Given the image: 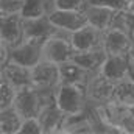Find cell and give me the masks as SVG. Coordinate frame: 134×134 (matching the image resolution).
Masks as SVG:
<instances>
[{"mask_svg":"<svg viewBox=\"0 0 134 134\" xmlns=\"http://www.w3.org/2000/svg\"><path fill=\"white\" fill-rule=\"evenodd\" d=\"M131 59L130 55H108L100 72L112 83H119L122 80L130 78Z\"/></svg>","mask_w":134,"mask_h":134,"instance_id":"cell-11","label":"cell"},{"mask_svg":"<svg viewBox=\"0 0 134 134\" xmlns=\"http://www.w3.org/2000/svg\"><path fill=\"white\" fill-rule=\"evenodd\" d=\"M48 20L63 33H73L84 25H87V16L84 11H72V9H58L53 8L48 14Z\"/></svg>","mask_w":134,"mask_h":134,"instance_id":"cell-7","label":"cell"},{"mask_svg":"<svg viewBox=\"0 0 134 134\" xmlns=\"http://www.w3.org/2000/svg\"><path fill=\"white\" fill-rule=\"evenodd\" d=\"M13 108L19 112V115L22 119L37 117V114H39V111L42 108V95H41V91L36 89L33 84L24 86V87L17 89V94H16Z\"/></svg>","mask_w":134,"mask_h":134,"instance_id":"cell-5","label":"cell"},{"mask_svg":"<svg viewBox=\"0 0 134 134\" xmlns=\"http://www.w3.org/2000/svg\"><path fill=\"white\" fill-rule=\"evenodd\" d=\"M16 94H17V87H14L9 81L2 78L0 80V109L13 108Z\"/></svg>","mask_w":134,"mask_h":134,"instance_id":"cell-22","label":"cell"},{"mask_svg":"<svg viewBox=\"0 0 134 134\" xmlns=\"http://www.w3.org/2000/svg\"><path fill=\"white\" fill-rule=\"evenodd\" d=\"M37 119L44 128V134L63 133V126L66 122V114L59 109L55 98L42 103V108L37 114Z\"/></svg>","mask_w":134,"mask_h":134,"instance_id":"cell-9","label":"cell"},{"mask_svg":"<svg viewBox=\"0 0 134 134\" xmlns=\"http://www.w3.org/2000/svg\"><path fill=\"white\" fill-rule=\"evenodd\" d=\"M59 64L42 59L39 64L31 67V84L39 91H56L61 84Z\"/></svg>","mask_w":134,"mask_h":134,"instance_id":"cell-4","label":"cell"},{"mask_svg":"<svg viewBox=\"0 0 134 134\" xmlns=\"http://www.w3.org/2000/svg\"><path fill=\"white\" fill-rule=\"evenodd\" d=\"M25 39V20L20 13H3L0 17V42L16 47Z\"/></svg>","mask_w":134,"mask_h":134,"instance_id":"cell-3","label":"cell"},{"mask_svg":"<svg viewBox=\"0 0 134 134\" xmlns=\"http://www.w3.org/2000/svg\"><path fill=\"white\" fill-rule=\"evenodd\" d=\"M59 72H61V81L63 83H72V84H84L87 86L89 78L92 76L91 72L76 64L73 59L59 64Z\"/></svg>","mask_w":134,"mask_h":134,"instance_id":"cell-17","label":"cell"},{"mask_svg":"<svg viewBox=\"0 0 134 134\" xmlns=\"http://www.w3.org/2000/svg\"><path fill=\"white\" fill-rule=\"evenodd\" d=\"M126 0H87V5H98V6H106L114 11L123 13L126 9Z\"/></svg>","mask_w":134,"mask_h":134,"instance_id":"cell-25","label":"cell"},{"mask_svg":"<svg viewBox=\"0 0 134 134\" xmlns=\"http://www.w3.org/2000/svg\"><path fill=\"white\" fill-rule=\"evenodd\" d=\"M63 133H95V125L86 112L69 117L66 115Z\"/></svg>","mask_w":134,"mask_h":134,"instance_id":"cell-19","label":"cell"},{"mask_svg":"<svg viewBox=\"0 0 134 134\" xmlns=\"http://www.w3.org/2000/svg\"><path fill=\"white\" fill-rule=\"evenodd\" d=\"M84 13L87 16V24L95 27L97 30H100L101 33L111 30L120 20V13L111 9V8H106V6L87 5Z\"/></svg>","mask_w":134,"mask_h":134,"instance_id":"cell-10","label":"cell"},{"mask_svg":"<svg viewBox=\"0 0 134 134\" xmlns=\"http://www.w3.org/2000/svg\"><path fill=\"white\" fill-rule=\"evenodd\" d=\"M42 45H44V42H41V41L24 39V42H20L19 45L11 48V61L31 69L44 59Z\"/></svg>","mask_w":134,"mask_h":134,"instance_id":"cell-8","label":"cell"},{"mask_svg":"<svg viewBox=\"0 0 134 134\" xmlns=\"http://www.w3.org/2000/svg\"><path fill=\"white\" fill-rule=\"evenodd\" d=\"M2 78L9 81L14 87L20 89L24 86L31 84V69L17 64L14 61H9L6 66L2 67Z\"/></svg>","mask_w":134,"mask_h":134,"instance_id":"cell-15","label":"cell"},{"mask_svg":"<svg viewBox=\"0 0 134 134\" xmlns=\"http://www.w3.org/2000/svg\"><path fill=\"white\" fill-rule=\"evenodd\" d=\"M87 97L91 101L98 103H108L112 100V94H114V87L115 83H112L111 80H108L101 72L92 73V76L87 81Z\"/></svg>","mask_w":134,"mask_h":134,"instance_id":"cell-12","label":"cell"},{"mask_svg":"<svg viewBox=\"0 0 134 134\" xmlns=\"http://www.w3.org/2000/svg\"><path fill=\"white\" fill-rule=\"evenodd\" d=\"M22 117L14 108L0 109V131L2 134H19Z\"/></svg>","mask_w":134,"mask_h":134,"instance_id":"cell-21","label":"cell"},{"mask_svg":"<svg viewBox=\"0 0 134 134\" xmlns=\"http://www.w3.org/2000/svg\"><path fill=\"white\" fill-rule=\"evenodd\" d=\"M53 6L58 9L84 11L87 6V0H53Z\"/></svg>","mask_w":134,"mask_h":134,"instance_id":"cell-24","label":"cell"},{"mask_svg":"<svg viewBox=\"0 0 134 134\" xmlns=\"http://www.w3.org/2000/svg\"><path fill=\"white\" fill-rule=\"evenodd\" d=\"M103 48L108 55H130L133 48V37L130 30L120 25L112 27L103 33Z\"/></svg>","mask_w":134,"mask_h":134,"instance_id":"cell-6","label":"cell"},{"mask_svg":"<svg viewBox=\"0 0 134 134\" xmlns=\"http://www.w3.org/2000/svg\"><path fill=\"white\" fill-rule=\"evenodd\" d=\"M24 0H2V11L3 13H17L20 11Z\"/></svg>","mask_w":134,"mask_h":134,"instance_id":"cell-26","label":"cell"},{"mask_svg":"<svg viewBox=\"0 0 134 134\" xmlns=\"http://www.w3.org/2000/svg\"><path fill=\"white\" fill-rule=\"evenodd\" d=\"M111 101H114L120 106H125V108H131L134 104V80L126 78V80L115 83Z\"/></svg>","mask_w":134,"mask_h":134,"instance_id":"cell-20","label":"cell"},{"mask_svg":"<svg viewBox=\"0 0 134 134\" xmlns=\"http://www.w3.org/2000/svg\"><path fill=\"white\" fill-rule=\"evenodd\" d=\"M55 101L67 117L83 114L86 112V106L89 101L87 87L84 84L61 83L55 91Z\"/></svg>","mask_w":134,"mask_h":134,"instance_id":"cell-1","label":"cell"},{"mask_svg":"<svg viewBox=\"0 0 134 134\" xmlns=\"http://www.w3.org/2000/svg\"><path fill=\"white\" fill-rule=\"evenodd\" d=\"M19 134H44V128L37 117H28L22 120Z\"/></svg>","mask_w":134,"mask_h":134,"instance_id":"cell-23","label":"cell"},{"mask_svg":"<svg viewBox=\"0 0 134 134\" xmlns=\"http://www.w3.org/2000/svg\"><path fill=\"white\" fill-rule=\"evenodd\" d=\"M128 30H130V34H131V37H133V44H134V22L130 25V28H128Z\"/></svg>","mask_w":134,"mask_h":134,"instance_id":"cell-27","label":"cell"},{"mask_svg":"<svg viewBox=\"0 0 134 134\" xmlns=\"http://www.w3.org/2000/svg\"><path fill=\"white\" fill-rule=\"evenodd\" d=\"M106 56H108V53L104 52V48L98 47V48H92V50H86V52H75L72 59L76 64H80L83 69H86L87 72L95 73V72H100Z\"/></svg>","mask_w":134,"mask_h":134,"instance_id":"cell-16","label":"cell"},{"mask_svg":"<svg viewBox=\"0 0 134 134\" xmlns=\"http://www.w3.org/2000/svg\"><path fill=\"white\" fill-rule=\"evenodd\" d=\"M70 41L75 52H86V50L103 47V33L87 24L83 28L70 33Z\"/></svg>","mask_w":134,"mask_h":134,"instance_id":"cell-13","label":"cell"},{"mask_svg":"<svg viewBox=\"0 0 134 134\" xmlns=\"http://www.w3.org/2000/svg\"><path fill=\"white\" fill-rule=\"evenodd\" d=\"M56 31L59 30L48 20V16L41 19H33V20H25V39H36V41L45 42Z\"/></svg>","mask_w":134,"mask_h":134,"instance_id":"cell-14","label":"cell"},{"mask_svg":"<svg viewBox=\"0 0 134 134\" xmlns=\"http://www.w3.org/2000/svg\"><path fill=\"white\" fill-rule=\"evenodd\" d=\"M42 55H44V59L56 63V64L70 61L75 55L70 34L63 33V31H56L55 34H52L42 45Z\"/></svg>","mask_w":134,"mask_h":134,"instance_id":"cell-2","label":"cell"},{"mask_svg":"<svg viewBox=\"0 0 134 134\" xmlns=\"http://www.w3.org/2000/svg\"><path fill=\"white\" fill-rule=\"evenodd\" d=\"M53 8V0H24L19 13L24 20H33L48 16Z\"/></svg>","mask_w":134,"mask_h":134,"instance_id":"cell-18","label":"cell"}]
</instances>
